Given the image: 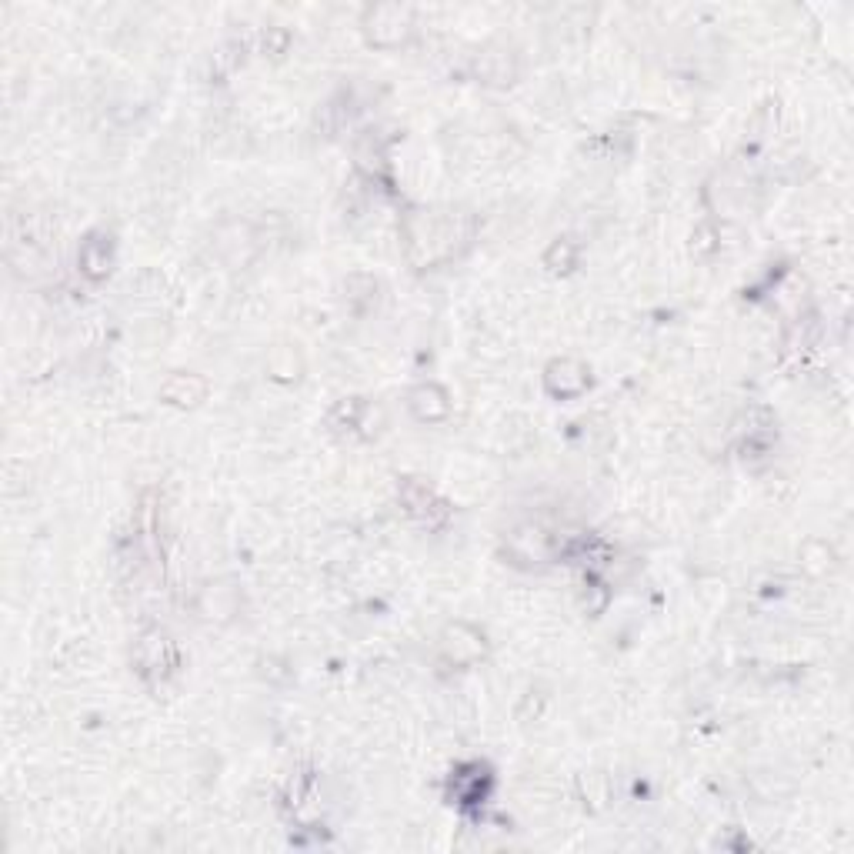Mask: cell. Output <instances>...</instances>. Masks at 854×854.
<instances>
[{
	"label": "cell",
	"instance_id": "obj_2",
	"mask_svg": "<svg viewBox=\"0 0 854 854\" xmlns=\"http://www.w3.org/2000/svg\"><path fill=\"white\" fill-rule=\"evenodd\" d=\"M407 31H411V21H407V11H401V7H377L371 14V27H367L371 41L381 47L401 44Z\"/></svg>",
	"mask_w": 854,
	"mask_h": 854
},
{
	"label": "cell",
	"instance_id": "obj_5",
	"mask_svg": "<svg viewBox=\"0 0 854 854\" xmlns=\"http://www.w3.org/2000/svg\"><path fill=\"white\" fill-rule=\"evenodd\" d=\"M411 411L421 417V421H441V417L448 414V394L434 384L417 387L411 394Z\"/></svg>",
	"mask_w": 854,
	"mask_h": 854
},
{
	"label": "cell",
	"instance_id": "obj_3",
	"mask_svg": "<svg viewBox=\"0 0 854 854\" xmlns=\"http://www.w3.org/2000/svg\"><path fill=\"white\" fill-rule=\"evenodd\" d=\"M444 651H448L451 661L471 664L484 654V638L468 624H454V628L444 631Z\"/></svg>",
	"mask_w": 854,
	"mask_h": 854
},
{
	"label": "cell",
	"instance_id": "obj_4",
	"mask_svg": "<svg viewBox=\"0 0 854 854\" xmlns=\"http://www.w3.org/2000/svg\"><path fill=\"white\" fill-rule=\"evenodd\" d=\"M588 387V371L578 361H554L548 367V391L561 397H574Z\"/></svg>",
	"mask_w": 854,
	"mask_h": 854
},
{
	"label": "cell",
	"instance_id": "obj_1",
	"mask_svg": "<svg viewBox=\"0 0 854 854\" xmlns=\"http://www.w3.org/2000/svg\"><path fill=\"white\" fill-rule=\"evenodd\" d=\"M471 237V221L461 214H417L407 221V244H411V254L417 247H424L421 264H434L444 261L458 251V244H464Z\"/></svg>",
	"mask_w": 854,
	"mask_h": 854
},
{
	"label": "cell",
	"instance_id": "obj_6",
	"mask_svg": "<svg viewBox=\"0 0 854 854\" xmlns=\"http://www.w3.org/2000/svg\"><path fill=\"white\" fill-rule=\"evenodd\" d=\"M171 387H181V394H171L167 397V401H174V404H197L204 397V391H207V384L201 381V377H194V374H177V377H171Z\"/></svg>",
	"mask_w": 854,
	"mask_h": 854
}]
</instances>
